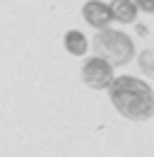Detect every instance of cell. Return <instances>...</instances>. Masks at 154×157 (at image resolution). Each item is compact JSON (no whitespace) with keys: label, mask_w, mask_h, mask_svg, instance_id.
<instances>
[{"label":"cell","mask_w":154,"mask_h":157,"mask_svg":"<svg viewBox=\"0 0 154 157\" xmlns=\"http://www.w3.org/2000/svg\"><path fill=\"white\" fill-rule=\"evenodd\" d=\"M113 65H108L104 58H92L84 60V65H82V80H84V85L87 87H92V90H108V85L113 82Z\"/></svg>","instance_id":"3957f363"},{"label":"cell","mask_w":154,"mask_h":157,"mask_svg":"<svg viewBox=\"0 0 154 157\" xmlns=\"http://www.w3.org/2000/svg\"><path fill=\"white\" fill-rule=\"evenodd\" d=\"M82 17H84V22H87L89 27H94L96 32L111 27V22H113L111 7H108L106 2H101V0H89V2H84V5H82Z\"/></svg>","instance_id":"277c9868"},{"label":"cell","mask_w":154,"mask_h":157,"mask_svg":"<svg viewBox=\"0 0 154 157\" xmlns=\"http://www.w3.org/2000/svg\"><path fill=\"white\" fill-rule=\"evenodd\" d=\"M111 15H113L116 22L120 24H135L137 22V7H135L133 0H111Z\"/></svg>","instance_id":"5b68a950"},{"label":"cell","mask_w":154,"mask_h":157,"mask_svg":"<svg viewBox=\"0 0 154 157\" xmlns=\"http://www.w3.org/2000/svg\"><path fill=\"white\" fill-rule=\"evenodd\" d=\"M89 46L94 48L96 58H104L113 68H123L135 60V41L120 29H99Z\"/></svg>","instance_id":"7a4b0ae2"},{"label":"cell","mask_w":154,"mask_h":157,"mask_svg":"<svg viewBox=\"0 0 154 157\" xmlns=\"http://www.w3.org/2000/svg\"><path fill=\"white\" fill-rule=\"evenodd\" d=\"M63 44H65V51L72 53V56H84L87 48H89V41H87V36H84L79 29H70V32L63 36Z\"/></svg>","instance_id":"8992f818"},{"label":"cell","mask_w":154,"mask_h":157,"mask_svg":"<svg viewBox=\"0 0 154 157\" xmlns=\"http://www.w3.org/2000/svg\"><path fill=\"white\" fill-rule=\"evenodd\" d=\"M113 109L128 121H147L154 116V90L135 75H118L108 85Z\"/></svg>","instance_id":"6da1fadb"},{"label":"cell","mask_w":154,"mask_h":157,"mask_svg":"<svg viewBox=\"0 0 154 157\" xmlns=\"http://www.w3.org/2000/svg\"><path fill=\"white\" fill-rule=\"evenodd\" d=\"M133 2H135L137 10H142L147 15H154V0H133Z\"/></svg>","instance_id":"ba28073f"},{"label":"cell","mask_w":154,"mask_h":157,"mask_svg":"<svg viewBox=\"0 0 154 157\" xmlns=\"http://www.w3.org/2000/svg\"><path fill=\"white\" fill-rule=\"evenodd\" d=\"M135 32H137V36H147V34H149V29H147L142 22H135Z\"/></svg>","instance_id":"9c48e42d"},{"label":"cell","mask_w":154,"mask_h":157,"mask_svg":"<svg viewBox=\"0 0 154 157\" xmlns=\"http://www.w3.org/2000/svg\"><path fill=\"white\" fill-rule=\"evenodd\" d=\"M137 68L145 78H154V48H142L137 53Z\"/></svg>","instance_id":"52a82bcc"}]
</instances>
